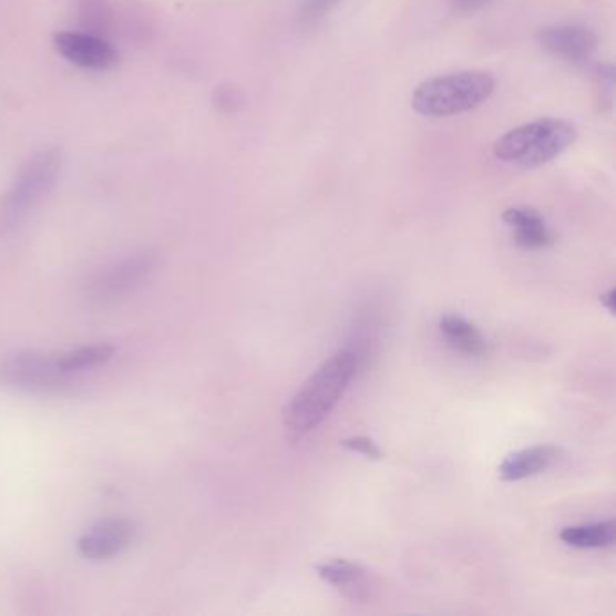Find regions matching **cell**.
Segmentation results:
<instances>
[{"instance_id": "5", "label": "cell", "mask_w": 616, "mask_h": 616, "mask_svg": "<svg viewBox=\"0 0 616 616\" xmlns=\"http://www.w3.org/2000/svg\"><path fill=\"white\" fill-rule=\"evenodd\" d=\"M0 382L17 391L45 394L65 389L69 386V372L60 367L59 355L22 351L2 362Z\"/></svg>"}, {"instance_id": "9", "label": "cell", "mask_w": 616, "mask_h": 616, "mask_svg": "<svg viewBox=\"0 0 616 616\" xmlns=\"http://www.w3.org/2000/svg\"><path fill=\"white\" fill-rule=\"evenodd\" d=\"M537 40L550 54L572 64H586L598 45L597 33L584 25H550L538 31Z\"/></svg>"}, {"instance_id": "14", "label": "cell", "mask_w": 616, "mask_h": 616, "mask_svg": "<svg viewBox=\"0 0 616 616\" xmlns=\"http://www.w3.org/2000/svg\"><path fill=\"white\" fill-rule=\"evenodd\" d=\"M615 521L602 523L578 524L561 532V541L577 550L612 548L615 543Z\"/></svg>"}, {"instance_id": "8", "label": "cell", "mask_w": 616, "mask_h": 616, "mask_svg": "<svg viewBox=\"0 0 616 616\" xmlns=\"http://www.w3.org/2000/svg\"><path fill=\"white\" fill-rule=\"evenodd\" d=\"M136 535V524L129 519L100 521L79 538V552L89 561H107L129 548Z\"/></svg>"}, {"instance_id": "19", "label": "cell", "mask_w": 616, "mask_h": 616, "mask_svg": "<svg viewBox=\"0 0 616 616\" xmlns=\"http://www.w3.org/2000/svg\"><path fill=\"white\" fill-rule=\"evenodd\" d=\"M600 302L602 306H606L607 311H609V314L615 315V309H616L615 289H609L607 294L602 295Z\"/></svg>"}, {"instance_id": "2", "label": "cell", "mask_w": 616, "mask_h": 616, "mask_svg": "<svg viewBox=\"0 0 616 616\" xmlns=\"http://www.w3.org/2000/svg\"><path fill=\"white\" fill-rule=\"evenodd\" d=\"M577 142V127L563 117H538L512 129L494 143L500 162L535 168L552 162Z\"/></svg>"}, {"instance_id": "16", "label": "cell", "mask_w": 616, "mask_h": 616, "mask_svg": "<svg viewBox=\"0 0 616 616\" xmlns=\"http://www.w3.org/2000/svg\"><path fill=\"white\" fill-rule=\"evenodd\" d=\"M342 0H304L300 8V22L315 25L331 13Z\"/></svg>"}, {"instance_id": "1", "label": "cell", "mask_w": 616, "mask_h": 616, "mask_svg": "<svg viewBox=\"0 0 616 616\" xmlns=\"http://www.w3.org/2000/svg\"><path fill=\"white\" fill-rule=\"evenodd\" d=\"M357 369L358 355L352 349L335 352L318 367L284 409L283 423L289 440H302L329 417Z\"/></svg>"}, {"instance_id": "13", "label": "cell", "mask_w": 616, "mask_h": 616, "mask_svg": "<svg viewBox=\"0 0 616 616\" xmlns=\"http://www.w3.org/2000/svg\"><path fill=\"white\" fill-rule=\"evenodd\" d=\"M440 331L450 348H454L465 357L481 358L489 355L490 346L486 338L481 335L474 324H470L463 317L446 315L441 318Z\"/></svg>"}, {"instance_id": "10", "label": "cell", "mask_w": 616, "mask_h": 616, "mask_svg": "<svg viewBox=\"0 0 616 616\" xmlns=\"http://www.w3.org/2000/svg\"><path fill=\"white\" fill-rule=\"evenodd\" d=\"M564 460V450L555 445H535L510 454L501 463L500 478L506 483L528 480L552 470Z\"/></svg>"}, {"instance_id": "12", "label": "cell", "mask_w": 616, "mask_h": 616, "mask_svg": "<svg viewBox=\"0 0 616 616\" xmlns=\"http://www.w3.org/2000/svg\"><path fill=\"white\" fill-rule=\"evenodd\" d=\"M503 220L514 232V239L526 250H543L553 245L552 230L538 212L526 206H514L504 212Z\"/></svg>"}, {"instance_id": "4", "label": "cell", "mask_w": 616, "mask_h": 616, "mask_svg": "<svg viewBox=\"0 0 616 616\" xmlns=\"http://www.w3.org/2000/svg\"><path fill=\"white\" fill-rule=\"evenodd\" d=\"M62 154L42 151L25 163L16 182L0 196V237H8L24 225L31 212L50 196L59 182Z\"/></svg>"}, {"instance_id": "6", "label": "cell", "mask_w": 616, "mask_h": 616, "mask_svg": "<svg viewBox=\"0 0 616 616\" xmlns=\"http://www.w3.org/2000/svg\"><path fill=\"white\" fill-rule=\"evenodd\" d=\"M156 266L157 259L152 254L129 257L93 275L85 284V295L91 302H116L142 288L156 271Z\"/></svg>"}, {"instance_id": "3", "label": "cell", "mask_w": 616, "mask_h": 616, "mask_svg": "<svg viewBox=\"0 0 616 616\" xmlns=\"http://www.w3.org/2000/svg\"><path fill=\"white\" fill-rule=\"evenodd\" d=\"M494 91L492 74L458 71L421 82L412 93V109L427 117L455 116L480 107Z\"/></svg>"}, {"instance_id": "17", "label": "cell", "mask_w": 616, "mask_h": 616, "mask_svg": "<svg viewBox=\"0 0 616 616\" xmlns=\"http://www.w3.org/2000/svg\"><path fill=\"white\" fill-rule=\"evenodd\" d=\"M342 446L351 450V452H357V454L366 455L369 460H382L383 458L382 449L366 435H355V438L343 440Z\"/></svg>"}, {"instance_id": "18", "label": "cell", "mask_w": 616, "mask_h": 616, "mask_svg": "<svg viewBox=\"0 0 616 616\" xmlns=\"http://www.w3.org/2000/svg\"><path fill=\"white\" fill-rule=\"evenodd\" d=\"M490 2H494V0H450L455 13H461V16L483 10L484 6H489Z\"/></svg>"}, {"instance_id": "15", "label": "cell", "mask_w": 616, "mask_h": 616, "mask_svg": "<svg viewBox=\"0 0 616 616\" xmlns=\"http://www.w3.org/2000/svg\"><path fill=\"white\" fill-rule=\"evenodd\" d=\"M114 348L109 343H96V346H85V348L74 349V351L62 352L59 355L60 367L69 374L84 371L91 367H99L109 362L113 358Z\"/></svg>"}, {"instance_id": "11", "label": "cell", "mask_w": 616, "mask_h": 616, "mask_svg": "<svg viewBox=\"0 0 616 616\" xmlns=\"http://www.w3.org/2000/svg\"><path fill=\"white\" fill-rule=\"evenodd\" d=\"M318 577L333 586L340 595L352 602H363L371 595L369 575L360 564L335 558L329 563L318 564Z\"/></svg>"}, {"instance_id": "7", "label": "cell", "mask_w": 616, "mask_h": 616, "mask_svg": "<svg viewBox=\"0 0 616 616\" xmlns=\"http://www.w3.org/2000/svg\"><path fill=\"white\" fill-rule=\"evenodd\" d=\"M54 50L71 64L93 71H109L120 62V54L113 45L94 34L62 31L54 34Z\"/></svg>"}]
</instances>
